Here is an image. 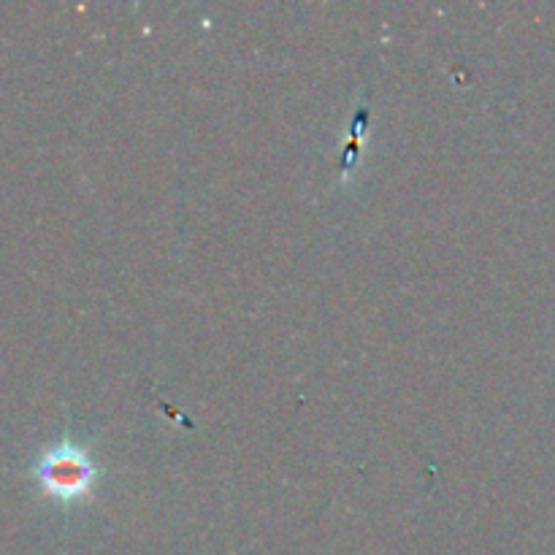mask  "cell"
<instances>
[{
  "label": "cell",
  "instance_id": "6da1fadb",
  "mask_svg": "<svg viewBox=\"0 0 555 555\" xmlns=\"http://www.w3.org/2000/svg\"><path fill=\"white\" fill-rule=\"evenodd\" d=\"M36 477L43 491L52 493L54 499L74 502V499L90 493L92 482H95V464L85 448L60 442L41 455V461L36 464Z\"/></svg>",
  "mask_w": 555,
  "mask_h": 555
},
{
  "label": "cell",
  "instance_id": "7a4b0ae2",
  "mask_svg": "<svg viewBox=\"0 0 555 555\" xmlns=\"http://www.w3.org/2000/svg\"><path fill=\"white\" fill-rule=\"evenodd\" d=\"M358 128H361V117L356 119V125H352V135H358ZM358 150V141H350V146H347V166L352 163V155H356Z\"/></svg>",
  "mask_w": 555,
  "mask_h": 555
}]
</instances>
